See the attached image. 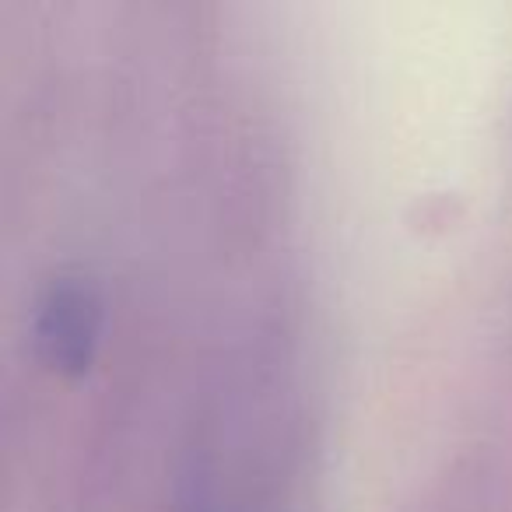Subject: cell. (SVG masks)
Returning <instances> with one entry per match:
<instances>
[{
  "mask_svg": "<svg viewBox=\"0 0 512 512\" xmlns=\"http://www.w3.org/2000/svg\"><path fill=\"white\" fill-rule=\"evenodd\" d=\"M102 337V295L85 274L46 281L32 309V348L53 372L81 376L95 362Z\"/></svg>",
  "mask_w": 512,
  "mask_h": 512,
  "instance_id": "6da1fadb",
  "label": "cell"
}]
</instances>
